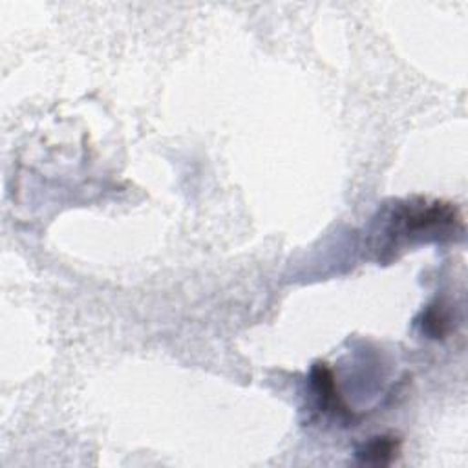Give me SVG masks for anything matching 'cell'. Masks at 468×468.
<instances>
[{
  "label": "cell",
  "mask_w": 468,
  "mask_h": 468,
  "mask_svg": "<svg viewBox=\"0 0 468 468\" xmlns=\"http://www.w3.org/2000/svg\"><path fill=\"white\" fill-rule=\"evenodd\" d=\"M311 386H314L317 393L321 412H334L335 415L339 413L341 417L350 415L348 408L339 397L334 372L326 363H317L314 370H311Z\"/></svg>",
  "instance_id": "7a4b0ae2"
},
{
  "label": "cell",
  "mask_w": 468,
  "mask_h": 468,
  "mask_svg": "<svg viewBox=\"0 0 468 468\" xmlns=\"http://www.w3.org/2000/svg\"><path fill=\"white\" fill-rule=\"evenodd\" d=\"M399 452V439L390 435L373 437L357 452V457L368 464H388Z\"/></svg>",
  "instance_id": "3957f363"
},
{
  "label": "cell",
  "mask_w": 468,
  "mask_h": 468,
  "mask_svg": "<svg viewBox=\"0 0 468 468\" xmlns=\"http://www.w3.org/2000/svg\"><path fill=\"white\" fill-rule=\"evenodd\" d=\"M446 328H448V319L444 314H441V311H437L435 307L426 311L424 321H423V330L430 337H433V339L443 337L446 334Z\"/></svg>",
  "instance_id": "277c9868"
},
{
  "label": "cell",
  "mask_w": 468,
  "mask_h": 468,
  "mask_svg": "<svg viewBox=\"0 0 468 468\" xmlns=\"http://www.w3.org/2000/svg\"><path fill=\"white\" fill-rule=\"evenodd\" d=\"M461 227V214L452 204L408 200L397 204L388 216L384 234L388 249L403 247L419 240H439Z\"/></svg>",
  "instance_id": "6da1fadb"
}]
</instances>
